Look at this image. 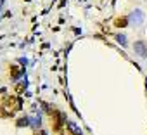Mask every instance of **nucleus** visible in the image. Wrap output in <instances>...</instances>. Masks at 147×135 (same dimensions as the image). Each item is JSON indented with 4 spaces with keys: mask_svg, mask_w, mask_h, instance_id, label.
<instances>
[{
    "mask_svg": "<svg viewBox=\"0 0 147 135\" xmlns=\"http://www.w3.org/2000/svg\"><path fill=\"white\" fill-rule=\"evenodd\" d=\"M116 40H118V42H121L123 45L126 43V40H125V36H119V35H118V36H116Z\"/></svg>",
    "mask_w": 147,
    "mask_h": 135,
    "instance_id": "obj_6",
    "label": "nucleus"
},
{
    "mask_svg": "<svg viewBox=\"0 0 147 135\" xmlns=\"http://www.w3.org/2000/svg\"><path fill=\"white\" fill-rule=\"evenodd\" d=\"M24 88H26V83H18V85H16V92H18V95H21V94L24 92Z\"/></svg>",
    "mask_w": 147,
    "mask_h": 135,
    "instance_id": "obj_4",
    "label": "nucleus"
},
{
    "mask_svg": "<svg viewBox=\"0 0 147 135\" xmlns=\"http://www.w3.org/2000/svg\"><path fill=\"white\" fill-rule=\"evenodd\" d=\"M114 26H116V28H125V26H128V19H126V18H116Z\"/></svg>",
    "mask_w": 147,
    "mask_h": 135,
    "instance_id": "obj_2",
    "label": "nucleus"
},
{
    "mask_svg": "<svg viewBox=\"0 0 147 135\" xmlns=\"http://www.w3.org/2000/svg\"><path fill=\"white\" fill-rule=\"evenodd\" d=\"M9 76H11V80H18L21 76V70H19L16 64H11L9 66Z\"/></svg>",
    "mask_w": 147,
    "mask_h": 135,
    "instance_id": "obj_1",
    "label": "nucleus"
},
{
    "mask_svg": "<svg viewBox=\"0 0 147 135\" xmlns=\"http://www.w3.org/2000/svg\"><path fill=\"white\" fill-rule=\"evenodd\" d=\"M23 125H24V126L28 125V118H26V116H24V118H19V121H18V126H23Z\"/></svg>",
    "mask_w": 147,
    "mask_h": 135,
    "instance_id": "obj_5",
    "label": "nucleus"
},
{
    "mask_svg": "<svg viewBox=\"0 0 147 135\" xmlns=\"http://www.w3.org/2000/svg\"><path fill=\"white\" fill-rule=\"evenodd\" d=\"M33 135H47V133H45V132H43V130H36V132H35V133H33Z\"/></svg>",
    "mask_w": 147,
    "mask_h": 135,
    "instance_id": "obj_7",
    "label": "nucleus"
},
{
    "mask_svg": "<svg viewBox=\"0 0 147 135\" xmlns=\"http://www.w3.org/2000/svg\"><path fill=\"white\" fill-rule=\"evenodd\" d=\"M135 49H137V52H138L140 55H145V47H144V43H135Z\"/></svg>",
    "mask_w": 147,
    "mask_h": 135,
    "instance_id": "obj_3",
    "label": "nucleus"
}]
</instances>
